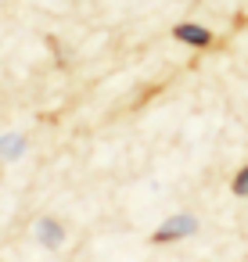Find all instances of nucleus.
Wrapping results in <instances>:
<instances>
[{
    "mask_svg": "<svg viewBox=\"0 0 248 262\" xmlns=\"http://www.w3.org/2000/svg\"><path fill=\"white\" fill-rule=\"evenodd\" d=\"M36 241H40L44 248H61V244H65V226H61L58 219L44 215V219H36Z\"/></svg>",
    "mask_w": 248,
    "mask_h": 262,
    "instance_id": "3",
    "label": "nucleus"
},
{
    "mask_svg": "<svg viewBox=\"0 0 248 262\" xmlns=\"http://www.w3.org/2000/svg\"><path fill=\"white\" fill-rule=\"evenodd\" d=\"M230 190H234L237 198H248V165H244V169H237V176H234Z\"/></svg>",
    "mask_w": 248,
    "mask_h": 262,
    "instance_id": "5",
    "label": "nucleus"
},
{
    "mask_svg": "<svg viewBox=\"0 0 248 262\" xmlns=\"http://www.w3.org/2000/svg\"><path fill=\"white\" fill-rule=\"evenodd\" d=\"M173 36H176L180 43H187V47H209V43H212V33H209L205 26H194V22L173 26Z\"/></svg>",
    "mask_w": 248,
    "mask_h": 262,
    "instance_id": "2",
    "label": "nucleus"
},
{
    "mask_svg": "<svg viewBox=\"0 0 248 262\" xmlns=\"http://www.w3.org/2000/svg\"><path fill=\"white\" fill-rule=\"evenodd\" d=\"M198 230V219L194 215H173V219H166L155 233H151V241L155 244H173V241H180V237H187V233H194Z\"/></svg>",
    "mask_w": 248,
    "mask_h": 262,
    "instance_id": "1",
    "label": "nucleus"
},
{
    "mask_svg": "<svg viewBox=\"0 0 248 262\" xmlns=\"http://www.w3.org/2000/svg\"><path fill=\"white\" fill-rule=\"evenodd\" d=\"M22 155H26V137L22 133H4L0 137V158L4 162H15Z\"/></svg>",
    "mask_w": 248,
    "mask_h": 262,
    "instance_id": "4",
    "label": "nucleus"
}]
</instances>
